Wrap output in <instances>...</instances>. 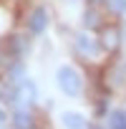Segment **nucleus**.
<instances>
[{
	"instance_id": "nucleus-1",
	"label": "nucleus",
	"mask_w": 126,
	"mask_h": 129,
	"mask_svg": "<svg viewBox=\"0 0 126 129\" xmlns=\"http://www.w3.org/2000/svg\"><path fill=\"white\" fill-rule=\"evenodd\" d=\"M58 86L63 89V94H68V96H81V89H83L78 71L71 69V66L58 69Z\"/></svg>"
},
{
	"instance_id": "nucleus-2",
	"label": "nucleus",
	"mask_w": 126,
	"mask_h": 129,
	"mask_svg": "<svg viewBox=\"0 0 126 129\" xmlns=\"http://www.w3.org/2000/svg\"><path fill=\"white\" fill-rule=\"evenodd\" d=\"M98 43H101V48H103V51H116V48L121 46V30H118L116 25L103 28V30H101Z\"/></svg>"
},
{
	"instance_id": "nucleus-3",
	"label": "nucleus",
	"mask_w": 126,
	"mask_h": 129,
	"mask_svg": "<svg viewBox=\"0 0 126 129\" xmlns=\"http://www.w3.org/2000/svg\"><path fill=\"white\" fill-rule=\"evenodd\" d=\"M28 28H30V33H35V36L48 28V13H45V8H35V10L28 15Z\"/></svg>"
},
{
	"instance_id": "nucleus-4",
	"label": "nucleus",
	"mask_w": 126,
	"mask_h": 129,
	"mask_svg": "<svg viewBox=\"0 0 126 129\" xmlns=\"http://www.w3.org/2000/svg\"><path fill=\"white\" fill-rule=\"evenodd\" d=\"M76 46H78V51H81L83 56H98V51H101V43H96V41L88 38L86 33H81V36L76 38Z\"/></svg>"
},
{
	"instance_id": "nucleus-5",
	"label": "nucleus",
	"mask_w": 126,
	"mask_h": 129,
	"mask_svg": "<svg viewBox=\"0 0 126 129\" xmlns=\"http://www.w3.org/2000/svg\"><path fill=\"white\" fill-rule=\"evenodd\" d=\"M35 94H38V91H35V84H33V81H23L20 89H18V99H15V101H18L20 106H28L30 101H35Z\"/></svg>"
},
{
	"instance_id": "nucleus-6",
	"label": "nucleus",
	"mask_w": 126,
	"mask_h": 129,
	"mask_svg": "<svg viewBox=\"0 0 126 129\" xmlns=\"http://www.w3.org/2000/svg\"><path fill=\"white\" fill-rule=\"evenodd\" d=\"M13 126H15V129H30V126H33V116H30V111H28L25 106H20V109L13 114Z\"/></svg>"
},
{
	"instance_id": "nucleus-7",
	"label": "nucleus",
	"mask_w": 126,
	"mask_h": 129,
	"mask_svg": "<svg viewBox=\"0 0 126 129\" xmlns=\"http://www.w3.org/2000/svg\"><path fill=\"white\" fill-rule=\"evenodd\" d=\"M63 124H66V129H86V119L81 114H73V111L63 114Z\"/></svg>"
},
{
	"instance_id": "nucleus-8",
	"label": "nucleus",
	"mask_w": 126,
	"mask_h": 129,
	"mask_svg": "<svg viewBox=\"0 0 126 129\" xmlns=\"http://www.w3.org/2000/svg\"><path fill=\"white\" fill-rule=\"evenodd\" d=\"M108 126H111V129H126V114H123V111H111Z\"/></svg>"
},
{
	"instance_id": "nucleus-9",
	"label": "nucleus",
	"mask_w": 126,
	"mask_h": 129,
	"mask_svg": "<svg viewBox=\"0 0 126 129\" xmlns=\"http://www.w3.org/2000/svg\"><path fill=\"white\" fill-rule=\"evenodd\" d=\"M83 23H86L88 28H98V25H101V18H98L96 10H88V13L83 15Z\"/></svg>"
},
{
	"instance_id": "nucleus-10",
	"label": "nucleus",
	"mask_w": 126,
	"mask_h": 129,
	"mask_svg": "<svg viewBox=\"0 0 126 129\" xmlns=\"http://www.w3.org/2000/svg\"><path fill=\"white\" fill-rule=\"evenodd\" d=\"M108 3V8H111V13H116V15H121V13H126V0H106Z\"/></svg>"
},
{
	"instance_id": "nucleus-11",
	"label": "nucleus",
	"mask_w": 126,
	"mask_h": 129,
	"mask_svg": "<svg viewBox=\"0 0 126 129\" xmlns=\"http://www.w3.org/2000/svg\"><path fill=\"white\" fill-rule=\"evenodd\" d=\"M123 66H126L123 61H118L116 66H113V81H111L113 86H118V84H121V79H123Z\"/></svg>"
},
{
	"instance_id": "nucleus-12",
	"label": "nucleus",
	"mask_w": 126,
	"mask_h": 129,
	"mask_svg": "<svg viewBox=\"0 0 126 129\" xmlns=\"http://www.w3.org/2000/svg\"><path fill=\"white\" fill-rule=\"evenodd\" d=\"M20 76H23V66H20V63H15V66H10L8 81H15V79H20Z\"/></svg>"
},
{
	"instance_id": "nucleus-13",
	"label": "nucleus",
	"mask_w": 126,
	"mask_h": 129,
	"mask_svg": "<svg viewBox=\"0 0 126 129\" xmlns=\"http://www.w3.org/2000/svg\"><path fill=\"white\" fill-rule=\"evenodd\" d=\"M91 5H101V3H106V0H88Z\"/></svg>"
},
{
	"instance_id": "nucleus-14",
	"label": "nucleus",
	"mask_w": 126,
	"mask_h": 129,
	"mask_svg": "<svg viewBox=\"0 0 126 129\" xmlns=\"http://www.w3.org/2000/svg\"><path fill=\"white\" fill-rule=\"evenodd\" d=\"M3 119H5V111H3V109H0V121H3Z\"/></svg>"
}]
</instances>
